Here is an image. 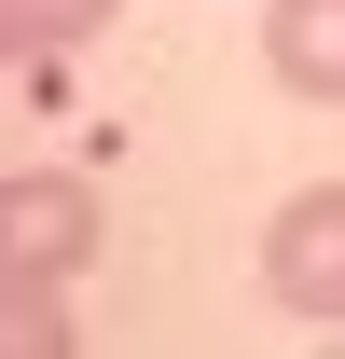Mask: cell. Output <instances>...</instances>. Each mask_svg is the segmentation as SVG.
<instances>
[{"label":"cell","mask_w":345,"mask_h":359,"mask_svg":"<svg viewBox=\"0 0 345 359\" xmlns=\"http://www.w3.org/2000/svg\"><path fill=\"white\" fill-rule=\"evenodd\" d=\"M97 194L83 180H55V166H28V180H0V263L14 276H83L97 263Z\"/></svg>","instance_id":"obj_2"},{"label":"cell","mask_w":345,"mask_h":359,"mask_svg":"<svg viewBox=\"0 0 345 359\" xmlns=\"http://www.w3.org/2000/svg\"><path fill=\"white\" fill-rule=\"evenodd\" d=\"M262 69L304 111H345V0H262Z\"/></svg>","instance_id":"obj_3"},{"label":"cell","mask_w":345,"mask_h":359,"mask_svg":"<svg viewBox=\"0 0 345 359\" xmlns=\"http://www.w3.org/2000/svg\"><path fill=\"white\" fill-rule=\"evenodd\" d=\"M69 276H14L0 263V359H69Z\"/></svg>","instance_id":"obj_4"},{"label":"cell","mask_w":345,"mask_h":359,"mask_svg":"<svg viewBox=\"0 0 345 359\" xmlns=\"http://www.w3.org/2000/svg\"><path fill=\"white\" fill-rule=\"evenodd\" d=\"M262 290H276V318L345 332V180L276 194V222H262Z\"/></svg>","instance_id":"obj_1"},{"label":"cell","mask_w":345,"mask_h":359,"mask_svg":"<svg viewBox=\"0 0 345 359\" xmlns=\"http://www.w3.org/2000/svg\"><path fill=\"white\" fill-rule=\"evenodd\" d=\"M111 28V0H0V69L14 55H69V42H97Z\"/></svg>","instance_id":"obj_5"}]
</instances>
